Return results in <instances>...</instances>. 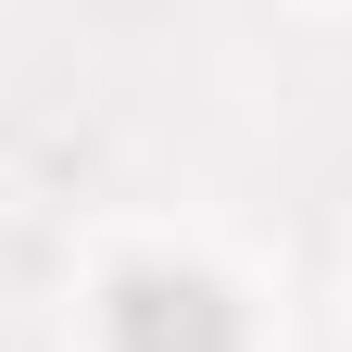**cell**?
Listing matches in <instances>:
<instances>
[{
  "label": "cell",
  "mask_w": 352,
  "mask_h": 352,
  "mask_svg": "<svg viewBox=\"0 0 352 352\" xmlns=\"http://www.w3.org/2000/svg\"><path fill=\"white\" fill-rule=\"evenodd\" d=\"M113 352H239V302L201 264H139L113 289Z\"/></svg>",
  "instance_id": "cell-1"
}]
</instances>
